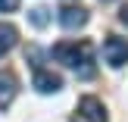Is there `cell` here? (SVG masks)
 <instances>
[{
    "label": "cell",
    "instance_id": "9c48e42d",
    "mask_svg": "<svg viewBox=\"0 0 128 122\" xmlns=\"http://www.w3.org/2000/svg\"><path fill=\"white\" fill-rule=\"evenodd\" d=\"M25 60H31V69H44V50L41 47H28L25 50Z\"/></svg>",
    "mask_w": 128,
    "mask_h": 122
},
{
    "label": "cell",
    "instance_id": "7c38bea8",
    "mask_svg": "<svg viewBox=\"0 0 128 122\" xmlns=\"http://www.w3.org/2000/svg\"><path fill=\"white\" fill-rule=\"evenodd\" d=\"M100 3H112V0H100Z\"/></svg>",
    "mask_w": 128,
    "mask_h": 122
},
{
    "label": "cell",
    "instance_id": "5b68a950",
    "mask_svg": "<svg viewBox=\"0 0 128 122\" xmlns=\"http://www.w3.org/2000/svg\"><path fill=\"white\" fill-rule=\"evenodd\" d=\"M31 85L38 88L41 94H56L62 88V78L56 72H50V69H34V78H31Z\"/></svg>",
    "mask_w": 128,
    "mask_h": 122
},
{
    "label": "cell",
    "instance_id": "6da1fadb",
    "mask_svg": "<svg viewBox=\"0 0 128 122\" xmlns=\"http://www.w3.org/2000/svg\"><path fill=\"white\" fill-rule=\"evenodd\" d=\"M50 56H53L56 63H62V66H69V69H75V75L78 78H94V56H91V44L88 41H60L53 50H50Z\"/></svg>",
    "mask_w": 128,
    "mask_h": 122
},
{
    "label": "cell",
    "instance_id": "52a82bcc",
    "mask_svg": "<svg viewBox=\"0 0 128 122\" xmlns=\"http://www.w3.org/2000/svg\"><path fill=\"white\" fill-rule=\"evenodd\" d=\"M16 44H19V31H16V25L0 22V56H6Z\"/></svg>",
    "mask_w": 128,
    "mask_h": 122
},
{
    "label": "cell",
    "instance_id": "8fae6325",
    "mask_svg": "<svg viewBox=\"0 0 128 122\" xmlns=\"http://www.w3.org/2000/svg\"><path fill=\"white\" fill-rule=\"evenodd\" d=\"M119 19H122V22H125V25H128V3H125V6H122V10H119Z\"/></svg>",
    "mask_w": 128,
    "mask_h": 122
},
{
    "label": "cell",
    "instance_id": "30bf717a",
    "mask_svg": "<svg viewBox=\"0 0 128 122\" xmlns=\"http://www.w3.org/2000/svg\"><path fill=\"white\" fill-rule=\"evenodd\" d=\"M19 10V0H0V13H16Z\"/></svg>",
    "mask_w": 128,
    "mask_h": 122
},
{
    "label": "cell",
    "instance_id": "7a4b0ae2",
    "mask_svg": "<svg viewBox=\"0 0 128 122\" xmlns=\"http://www.w3.org/2000/svg\"><path fill=\"white\" fill-rule=\"evenodd\" d=\"M103 60L110 63L112 69H122L128 63V38H119V35H110L103 41Z\"/></svg>",
    "mask_w": 128,
    "mask_h": 122
},
{
    "label": "cell",
    "instance_id": "3957f363",
    "mask_svg": "<svg viewBox=\"0 0 128 122\" xmlns=\"http://www.w3.org/2000/svg\"><path fill=\"white\" fill-rule=\"evenodd\" d=\"M78 116L84 122H110L106 119V106L100 103L97 97H91V94H84V97L78 100Z\"/></svg>",
    "mask_w": 128,
    "mask_h": 122
},
{
    "label": "cell",
    "instance_id": "4fadbf2b",
    "mask_svg": "<svg viewBox=\"0 0 128 122\" xmlns=\"http://www.w3.org/2000/svg\"><path fill=\"white\" fill-rule=\"evenodd\" d=\"M72 122H78V119H72Z\"/></svg>",
    "mask_w": 128,
    "mask_h": 122
},
{
    "label": "cell",
    "instance_id": "ba28073f",
    "mask_svg": "<svg viewBox=\"0 0 128 122\" xmlns=\"http://www.w3.org/2000/svg\"><path fill=\"white\" fill-rule=\"evenodd\" d=\"M28 19H31L34 28H44V25L50 22V10H47V6H34V10L28 13Z\"/></svg>",
    "mask_w": 128,
    "mask_h": 122
},
{
    "label": "cell",
    "instance_id": "8992f818",
    "mask_svg": "<svg viewBox=\"0 0 128 122\" xmlns=\"http://www.w3.org/2000/svg\"><path fill=\"white\" fill-rule=\"evenodd\" d=\"M16 94H19L16 75H12L10 69H0V110H6V106L16 100Z\"/></svg>",
    "mask_w": 128,
    "mask_h": 122
},
{
    "label": "cell",
    "instance_id": "277c9868",
    "mask_svg": "<svg viewBox=\"0 0 128 122\" xmlns=\"http://www.w3.org/2000/svg\"><path fill=\"white\" fill-rule=\"evenodd\" d=\"M56 19H60V25L66 31H78V28L88 25V10H81V6H62Z\"/></svg>",
    "mask_w": 128,
    "mask_h": 122
}]
</instances>
